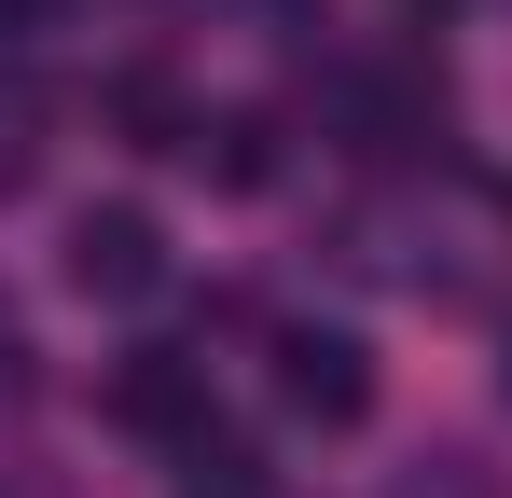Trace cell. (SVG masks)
Returning a JSON list of instances; mask_svg holds the SVG:
<instances>
[{"label":"cell","mask_w":512,"mask_h":498,"mask_svg":"<svg viewBox=\"0 0 512 498\" xmlns=\"http://www.w3.org/2000/svg\"><path fill=\"white\" fill-rule=\"evenodd\" d=\"M333 139L374 166H443V139H457V111H443V70L429 56H374V70L333 83Z\"/></svg>","instance_id":"cell-1"},{"label":"cell","mask_w":512,"mask_h":498,"mask_svg":"<svg viewBox=\"0 0 512 498\" xmlns=\"http://www.w3.org/2000/svg\"><path fill=\"white\" fill-rule=\"evenodd\" d=\"M277 402L305 415V429H360L374 415V346L333 332V319H291L277 332Z\"/></svg>","instance_id":"cell-2"},{"label":"cell","mask_w":512,"mask_h":498,"mask_svg":"<svg viewBox=\"0 0 512 498\" xmlns=\"http://www.w3.org/2000/svg\"><path fill=\"white\" fill-rule=\"evenodd\" d=\"M70 291L84 305H153L167 291V222L153 208H84L70 222Z\"/></svg>","instance_id":"cell-3"},{"label":"cell","mask_w":512,"mask_h":498,"mask_svg":"<svg viewBox=\"0 0 512 498\" xmlns=\"http://www.w3.org/2000/svg\"><path fill=\"white\" fill-rule=\"evenodd\" d=\"M111 429H139V443H194V429H208V360L139 346V360L111 374Z\"/></svg>","instance_id":"cell-4"},{"label":"cell","mask_w":512,"mask_h":498,"mask_svg":"<svg viewBox=\"0 0 512 498\" xmlns=\"http://www.w3.org/2000/svg\"><path fill=\"white\" fill-rule=\"evenodd\" d=\"M167 485H180V498H277V471H263L250 429H222V415H208L194 443H167Z\"/></svg>","instance_id":"cell-5"},{"label":"cell","mask_w":512,"mask_h":498,"mask_svg":"<svg viewBox=\"0 0 512 498\" xmlns=\"http://www.w3.org/2000/svg\"><path fill=\"white\" fill-rule=\"evenodd\" d=\"M194 166H208L222 194H263V180H277V111H222V125L194 139Z\"/></svg>","instance_id":"cell-6"},{"label":"cell","mask_w":512,"mask_h":498,"mask_svg":"<svg viewBox=\"0 0 512 498\" xmlns=\"http://www.w3.org/2000/svg\"><path fill=\"white\" fill-rule=\"evenodd\" d=\"M111 111L139 125V153H194V139H208V125L180 111V83H167V70H125V83H111Z\"/></svg>","instance_id":"cell-7"},{"label":"cell","mask_w":512,"mask_h":498,"mask_svg":"<svg viewBox=\"0 0 512 498\" xmlns=\"http://www.w3.org/2000/svg\"><path fill=\"white\" fill-rule=\"evenodd\" d=\"M28 125H42V111H28V83H0V194H14V180H28V153H42Z\"/></svg>","instance_id":"cell-8"},{"label":"cell","mask_w":512,"mask_h":498,"mask_svg":"<svg viewBox=\"0 0 512 498\" xmlns=\"http://www.w3.org/2000/svg\"><path fill=\"white\" fill-rule=\"evenodd\" d=\"M70 0H0V42H28V28H56Z\"/></svg>","instance_id":"cell-9"}]
</instances>
